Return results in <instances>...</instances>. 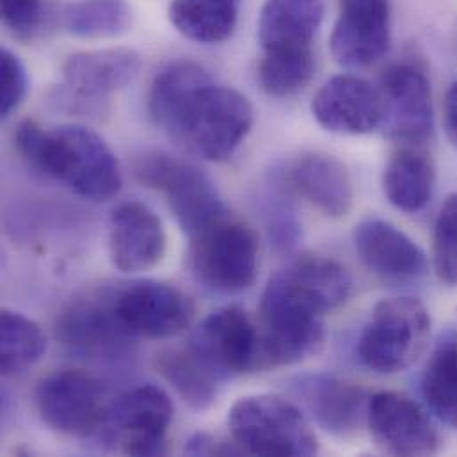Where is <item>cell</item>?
I'll use <instances>...</instances> for the list:
<instances>
[{"label": "cell", "mask_w": 457, "mask_h": 457, "mask_svg": "<svg viewBox=\"0 0 457 457\" xmlns=\"http://www.w3.org/2000/svg\"><path fill=\"white\" fill-rule=\"evenodd\" d=\"M14 143L32 170L64 184L84 200L107 202L121 189L118 157L105 139L87 127L45 129L25 120L14 132Z\"/></svg>", "instance_id": "1"}, {"label": "cell", "mask_w": 457, "mask_h": 457, "mask_svg": "<svg viewBox=\"0 0 457 457\" xmlns=\"http://www.w3.org/2000/svg\"><path fill=\"white\" fill-rule=\"evenodd\" d=\"M251 102L237 89L214 80L184 105L170 134L211 162H227L253 129Z\"/></svg>", "instance_id": "2"}, {"label": "cell", "mask_w": 457, "mask_h": 457, "mask_svg": "<svg viewBox=\"0 0 457 457\" xmlns=\"http://www.w3.org/2000/svg\"><path fill=\"white\" fill-rule=\"evenodd\" d=\"M235 445L253 456L297 457L319 453L317 438L303 411L276 395L237 401L228 415Z\"/></svg>", "instance_id": "3"}, {"label": "cell", "mask_w": 457, "mask_h": 457, "mask_svg": "<svg viewBox=\"0 0 457 457\" xmlns=\"http://www.w3.org/2000/svg\"><path fill=\"white\" fill-rule=\"evenodd\" d=\"M260 315L262 369L295 365L324 344V315L294 294L279 274L270 278L262 294Z\"/></svg>", "instance_id": "4"}, {"label": "cell", "mask_w": 457, "mask_h": 457, "mask_svg": "<svg viewBox=\"0 0 457 457\" xmlns=\"http://www.w3.org/2000/svg\"><path fill=\"white\" fill-rule=\"evenodd\" d=\"M431 317L422 301L401 295L376 304L358 340L360 361L378 374H397L426 351Z\"/></svg>", "instance_id": "5"}, {"label": "cell", "mask_w": 457, "mask_h": 457, "mask_svg": "<svg viewBox=\"0 0 457 457\" xmlns=\"http://www.w3.org/2000/svg\"><path fill=\"white\" fill-rule=\"evenodd\" d=\"M191 269L196 281L214 294L247 290L258 270L254 231L229 212L211 228L191 237Z\"/></svg>", "instance_id": "6"}, {"label": "cell", "mask_w": 457, "mask_h": 457, "mask_svg": "<svg viewBox=\"0 0 457 457\" xmlns=\"http://www.w3.org/2000/svg\"><path fill=\"white\" fill-rule=\"evenodd\" d=\"M136 177L146 187L166 195L177 223L189 238L229 214L211 177L193 164L164 154H152L139 161Z\"/></svg>", "instance_id": "7"}, {"label": "cell", "mask_w": 457, "mask_h": 457, "mask_svg": "<svg viewBox=\"0 0 457 457\" xmlns=\"http://www.w3.org/2000/svg\"><path fill=\"white\" fill-rule=\"evenodd\" d=\"M34 404L50 429L75 438L100 435L109 408L102 385L79 370H61L43 378L36 386Z\"/></svg>", "instance_id": "8"}, {"label": "cell", "mask_w": 457, "mask_h": 457, "mask_svg": "<svg viewBox=\"0 0 457 457\" xmlns=\"http://www.w3.org/2000/svg\"><path fill=\"white\" fill-rule=\"evenodd\" d=\"M220 381L260 367V329L237 304L207 315L187 347Z\"/></svg>", "instance_id": "9"}, {"label": "cell", "mask_w": 457, "mask_h": 457, "mask_svg": "<svg viewBox=\"0 0 457 457\" xmlns=\"http://www.w3.org/2000/svg\"><path fill=\"white\" fill-rule=\"evenodd\" d=\"M171 420L170 395L155 385H143L109 404L102 433L109 442H120L127 456H164Z\"/></svg>", "instance_id": "10"}, {"label": "cell", "mask_w": 457, "mask_h": 457, "mask_svg": "<svg viewBox=\"0 0 457 457\" xmlns=\"http://www.w3.org/2000/svg\"><path fill=\"white\" fill-rule=\"evenodd\" d=\"M55 335L71 354L98 361L130 356L136 340L114 308V292L71 303L61 313Z\"/></svg>", "instance_id": "11"}, {"label": "cell", "mask_w": 457, "mask_h": 457, "mask_svg": "<svg viewBox=\"0 0 457 457\" xmlns=\"http://www.w3.org/2000/svg\"><path fill=\"white\" fill-rule=\"evenodd\" d=\"M114 308L136 338H171L184 333L195 319V303L186 292L154 279L118 288Z\"/></svg>", "instance_id": "12"}, {"label": "cell", "mask_w": 457, "mask_h": 457, "mask_svg": "<svg viewBox=\"0 0 457 457\" xmlns=\"http://www.w3.org/2000/svg\"><path fill=\"white\" fill-rule=\"evenodd\" d=\"M385 132L403 146H420L433 134V93L422 68L411 62L390 66L381 77Z\"/></svg>", "instance_id": "13"}, {"label": "cell", "mask_w": 457, "mask_h": 457, "mask_svg": "<svg viewBox=\"0 0 457 457\" xmlns=\"http://www.w3.org/2000/svg\"><path fill=\"white\" fill-rule=\"evenodd\" d=\"M390 0H338L329 48L335 61L351 70L381 61L392 39Z\"/></svg>", "instance_id": "14"}, {"label": "cell", "mask_w": 457, "mask_h": 457, "mask_svg": "<svg viewBox=\"0 0 457 457\" xmlns=\"http://www.w3.org/2000/svg\"><path fill=\"white\" fill-rule=\"evenodd\" d=\"M367 424L378 447L392 456H431L440 449V436L422 408L397 392L370 397Z\"/></svg>", "instance_id": "15"}, {"label": "cell", "mask_w": 457, "mask_h": 457, "mask_svg": "<svg viewBox=\"0 0 457 457\" xmlns=\"http://www.w3.org/2000/svg\"><path fill=\"white\" fill-rule=\"evenodd\" d=\"M312 112L317 123L340 136H365L385 121L381 89L356 75L329 79L313 96Z\"/></svg>", "instance_id": "16"}, {"label": "cell", "mask_w": 457, "mask_h": 457, "mask_svg": "<svg viewBox=\"0 0 457 457\" xmlns=\"http://www.w3.org/2000/svg\"><path fill=\"white\" fill-rule=\"evenodd\" d=\"M354 247L363 265L386 283H415L428 270L422 247L408 233L385 220L361 221L354 229Z\"/></svg>", "instance_id": "17"}, {"label": "cell", "mask_w": 457, "mask_h": 457, "mask_svg": "<svg viewBox=\"0 0 457 457\" xmlns=\"http://www.w3.org/2000/svg\"><path fill=\"white\" fill-rule=\"evenodd\" d=\"M168 247L161 218L145 204L125 202L111 214L109 256L121 272H146L157 267Z\"/></svg>", "instance_id": "18"}, {"label": "cell", "mask_w": 457, "mask_h": 457, "mask_svg": "<svg viewBox=\"0 0 457 457\" xmlns=\"http://www.w3.org/2000/svg\"><path fill=\"white\" fill-rule=\"evenodd\" d=\"M292 390L313 420L333 436L349 438L367 422L370 397L356 383L328 374H308L297 378Z\"/></svg>", "instance_id": "19"}, {"label": "cell", "mask_w": 457, "mask_h": 457, "mask_svg": "<svg viewBox=\"0 0 457 457\" xmlns=\"http://www.w3.org/2000/svg\"><path fill=\"white\" fill-rule=\"evenodd\" d=\"M143 59L129 46H109L71 54L62 62V79L70 89L86 98H98L130 86Z\"/></svg>", "instance_id": "20"}, {"label": "cell", "mask_w": 457, "mask_h": 457, "mask_svg": "<svg viewBox=\"0 0 457 457\" xmlns=\"http://www.w3.org/2000/svg\"><path fill=\"white\" fill-rule=\"evenodd\" d=\"M287 184L328 218H344L353 209V180L337 157L326 154L299 157L287 171Z\"/></svg>", "instance_id": "21"}, {"label": "cell", "mask_w": 457, "mask_h": 457, "mask_svg": "<svg viewBox=\"0 0 457 457\" xmlns=\"http://www.w3.org/2000/svg\"><path fill=\"white\" fill-rule=\"evenodd\" d=\"M278 274L294 294L322 315L344 306L354 292L351 272L328 256L304 254Z\"/></svg>", "instance_id": "22"}, {"label": "cell", "mask_w": 457, "mask_h": 457, "mask_svg": "<svg viewBox=\"0 0 457 457\" xmlns=\"http://www.w3.org/2000/svg\"><path fill=\"white\" fill-rule=\"evenodd\" d=\"M324 18V0H265L258 16L263 52L312 48Z\"/></svg>", "instance_id": "23"}, {"label": "cell", "mask_w": 457, "mask_h": 457, "mask_svg": "<svg viewBox=\"0 0 457 457\" xmlns=\"http://www.w3.org/2000/svg\"><path fill=\"white\" fill-rule=\"evenodd\" d=\"M386 200L401 212L417 214L431 200L435 166L431 157L417 146H403L392 155L383 173Z\"/></svg>", "instance_id": "24"}, {"label": "cell", "mask_w": 457, "mask_h": 457, "mask_svg": "<svg viewBox=\"0 0 457 457\" xmlns=\"http://www.w3.org/2000/svg\"><path fill=\"white\" fill-rule=\"evenodd\" d=\"M214 79L207 68L191 59L166 64L154 79L148 95V112L157 127L170 130L187 100Z\"/></svg>", "instance_id": "25"}, {"label": "cell", "mask_w": 457, "mask_h": 457, "mask_svg": "<svg viewBox=\"0 0 457 457\" xmlns=\"http://www.w3.org/2000/svg\"><path fill=\"white\" fill-rule=\"evenodd\" d=\"M168 16L187 39L216 45L231 37L238 20V0H171Z\"/></svg>", "instance_id": "26"}, {"label": "cell", "mask_w": 457, "mask_h": 457, "mask_svg": "<svg viewBox=\"0 0 457 457\" xmlns=\"http://www.w3.org/2000/svg\"><path fill=\"white\" fill-rule=\"evenodd\" d=\"M155 369L195 411L204 413L216 403L220 379L189 349L159 353Z\"/></svg>", "instance_id": "27"}, {"label": "cell", "mask_w": 457, "mask_h": 457, "mask_svg": "<svg viewBox=\"0 0 457 457\" xmlns=\"http://www.w3.org/2000/svg\"><path fill=\"white\" fill-rule=\"evenodd\" d=\"M134 21L129 0H75L64 9V29L80 39H112L127 34Z\"/></svg>", "instance_id": "28"}, {"label": "cell", "mask_w": 457, "mask_h": 457, "mask_svg": "<svg viewBox=\"0 0 457 457\" xmlns=\"http://www.w3.org/2000/svg\"><path fill=\"white\" fill-rule=\"evenodd\" d=\"M46 351L41 328L20 312L4 308L0 315V370L16 374L37 363Z\"/></svg>", "instance_id": "29"}, {"label": "cell", "mask_w": 457, "mask_h": 457, "mask_svg": "<svg viewBox=\"0 0 457 457\" xmlns=\"http://www.w3.org/2000/svg\"><path fill=\"white\" fill-rule=\"evenodd\" d=\"M422 395L429 410L457 429V340L442 342L422 374Z\"/></svg>", "instance_id": "30"}, {"label": "cell", "mask_w": 457, "mask_h": 457, "mask_svg": "<svg viewBox=\"0 0 457 457\" xmlns=\"http://www.w3.org/2000/svg\"><path fill=\"white\" fill-rule=\"evenodd\" d=\"M315 71L312 48L263 52L258 66L262 89L274 98H287L301 91Z\"/></svg>", "instance_id": "31"}, {"label": "cell", "mask_w": 457, "mask_h": 457, "mask_svg": "<svg viewBox=\"0 0 457 457\" xmlns=\"http://www.w3.org/2000/svg\"><path fill=\"white\" fill-rule=\"evenodd\" d=\"M433 253L438 278L457 287V195L445 200L436 218Z\"/></svg>", "instance_id": "32"}, {"label": "cell", "mask_w": 457, "mask_h": 457, "mask_svg": "<svg viewBox=\"0 0 457 457\" xmlns=\"http://www.w3.org/2000/svg\"><path fill=\"white\" fill-rule=\"evenodd\" d=\"M29 73L23 61L9 48L0 54V116L9 118L25 100Z\"/></svg>", "instance_id": "33"}, {"label": "cell", "mask_w": 457, "mask_h": 457, "mask_svg": "<svg viewBox=\"0 0 457 457\" xmlns=\"http://www.w3.org/2000/svg\"><path fill=\"white\" fill-rule=\"evenodd\" d=\"M43 0H2L4 25L18 37H30L41 21Z\"/></svg>", "instance_id": "34"}, {"label": "cell", "mask_w": 457, "mask_h": 457, "mask_svg": "<svg viewBox=\"0 0 457 457\" xmlns=\"http://www.w3.org/2000/svg\"><path fill=\"white\" fill-rule=\"evenodd\" d=\"M186 454L189 456H229V454H242V451L233 444H225L212 435L196 433L186 444Z\"/></svg>", "instance_id": "35"}, {"label": "cell", "mask_w": 457, "mask_h": 457, "mask_svg": "<svg viewBox=\"0 0 457 457\" xmlns=\"http://www.w3.org/2000/svg\"><path fill=\"white\" fill-rule=\"evenodd\" d=\"M444 127L447 132V137L457 148V82H454L444 100Z\"/></svg>", "instance_id": "36"}]
</instances>
